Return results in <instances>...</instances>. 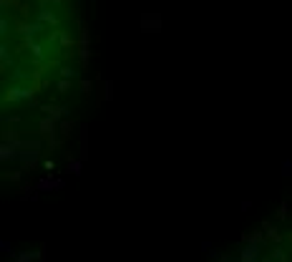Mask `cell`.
Returning <instances> with one entry per match:
<instances>
[{
  "label": "cell",
  "mask_w": 292,
  "mask_h": 262,
  "mask_svg": "<svg viewBox=\"0 0 292 262\" xmlns=\"http://www.w3.org/2000/svg\"><path fill=\"white\" fill-rule=\"evenodd\" d=\"M78 43L71 0H3V101L25 104L53 91Z\"/></svg>",
  "instance_id": "cell-1"
}]
</instances>
